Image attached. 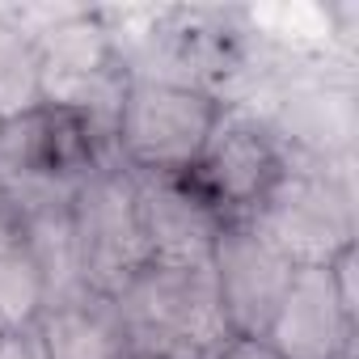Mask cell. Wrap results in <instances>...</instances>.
I'll use <instances>...</instances> for the list:
<instances>
[{"label":"cell","instance_id":"1","mask_svg":"<svg viewBox=\"0 0 359 359\" xmlns=\"http://www.w3.org/2000/svg\"><path fill=\"white\" fill-rule=\"evenodd\" d=\"M114 161V144L76 110L34 106L0 118V191L5 203H72L81 182Z\"/></svg>","mask_w":359,"mask_h":359},{"label":"cell","instance_id":"2","mask_svg":"<svg viewBox=\"0 0 359 359\" xmlns=\"http://www.w3.org/2000/svg\"><path fill=\"white\" fill-rule=\"evenodd\" d=\"M110 300L131 342V355L203 359L220 338H229V321L208 266L148 262Z\"/></svg>","mask_w":359,"mask_h":359},{"label":"cell","instance_id":"3","mask_svg":"<svg viewBox=\"0 0 359 359\" xmlns=\"http://www.w3.org/2000/svg\"><path fill=\"white\" fill-rule=\"evenodd\" d=\"M39 18V72L43 102L76 110L114 144V118L127 93V64L114 47V34L102 13L64 9Z\"/></svg>","mask_w":359,"mask_h":359},{"label":"cell","instance_id":"4","mask_svg":"<svg viewBox=\"0 0 359 359\" xmlns=\"http://www.w3.org/2000/svg\"><path fill=\"white\" fill-rule=\"evenodd\" d=\"M229 102L152 76H131L114 118V161L131 173H191Z\"/></svg>","mask_w":359,"mask_h":359},{"label":"cell","instance_id":"5","mask_svg":"<svg viewBox=\"0 0 359 359\" xmlns=\"http://www.w3.org/2000/svg\"><path fill=\"white\" fill-rule=\"evenodd\" d=\"M250 224L275 241L296 266H330L342 250L355 245V212L351 191L321 161L296 156L287 161L283 177L258 203Z\"/></svg>","mask_w":359,"mask_h":359},{"label":"cell","instance_id":"6","mask_svg":"<svg viewBox=\"0 0 359 359\" xmlns=\"http://www.w3.org/2000/svg\"><path fill=\"white\" fill-rule=\"evenodd\" d=\"M81 279L97 296H114L131 275L148 266L135 173L123 165H102L89 173L68 203Z\"/></svg>","mask_w":359,"mask_h":359},{"label":"cell","instance_id":"7","mask_svg":"<svg viewBox=\"0 0 359 359\" xmlns=\"http://www.w3.org/2000/svg\"><path fill=\"white\" fill-rule=\"evenodd\" d=\"M287 161L292 148L279 140V131L254 106L229 102L187 177L212 199L224 220H250L283 177Z\"/></svg>","mask_w":359,"mask_h":359},{"label":"cell","instance_id":"8","mask_svg":"<svg viewBox=\"0 0 359 359\" xmlns=\"http://www.w3.org/2000/svg\"><path fill=\"white\" fill-rule=\"evenodd\" d=\"M208 271H212L229 334L262 338L296 275V262L275 241H266L250 220H224L212 245Z\"/></svg>","mask_w":359,"mask_h":359},{"label":"cell","instance_id":"9","mask_svg":"<svg viewBox=\"0 0 359 359\" xmlns=\"http://www.w3.org/2000/svg\"><path fill=\"white\" fill-rule=\"evenodd\" d=\"M135 199H140L148 262L208 266L224 216L187 173H135Z\"/></svg>","mask_w":359,"mask_h":359},{"label":"cell","instance_id":"10","mask_svg":"<svg viewBox=\"0 0 359 359\" xmlns=\"http://www.w3.org/2000/svg\"><path fill=\"white\" fill-rule=\"evenodd\" d=\"M355 321L334 292L330 266H296L262 342L279 359H355Z\"/></svg>","mask_w":359,"mask_h":359},{"label":"cell","instance_id":"11","mask_svg":"<svg viewBox=\"0 0 359 359\" xmlns=\"http://www.w3.org/2000/svg\"><path fill=\"white\" fill-rule=\"evenodd\" d=\"M34 334L47 359H131L114 300L97 292L47 304L34 321Z\"/></svg>","mask_w":359,"mask_h":359},{"label":"cell","instance_id":"12","mask_svg":"<svg viewBox=\"0 0 359 359\" xmlns=\"http://www.w3.org/2000/svg\"><path fill=\"white\" fill-rule=\"evenodd\" d=\"M43 313V275L30 233L13 203L0 208V325L22 330Z\"/></svg>","mask_w":359,"mask_h":359},{"label":"cell","instance_id":"13","mask_svg":"<svg viewBox=\"0 0 359 359\" xmlns=\"http://www.w3.org/2000/svg\"><path fill=\"white\" fill-rule=\"evenodd\" d=\"M34 106H43L39 18L26 9H0V118Z\"/></svg>","mask_w":359,"mask_h":359},{"label":"cell","instance_id":"14","mask_svg":"<svg viewBox=\"0 0 359 359\" xmlns=\"http://www.w3.org/2000/svg\"><path fill=\"white\" fill-rule=\"evenodd\" d=\"M203 359H279L262 338H241V334H229V338H220Z\"/></svg>","mask_w":359,"mask_h":359},{"label":"cell","instance_id":"15","mask_svg":"<svg viewBox=\"0 0 359 359\" xmlns=\"http://www.w3.org/2000/svg\"><path fill=\"white\" fill-rule=\"evenodd\" d=\"M0 359H47L43 346H39L34 325H22V330H5V334H0Z\"/></svg>","mask_w":359,"mask_h":359},{"label":"cell","instance_id":"16","mask_svg":"<svg viewBox=\"0 0 359 359\" xmlns=\"http://www.w3.org/2000/svg\"><path fill=\"white\" fill-rule=\"evenodd\" d=\"M131 359H161V355H131Z\"/></svg>","mask_w":359,"mask_h":359},{"label":"cell","instance_id":"17","mask_svg":"<svg viewBox=\"0 0 359 359\" xmlns=\"http://www.w3.org/2000/svg\"><path fill=\"white\" fill-rule=\"evenodd\" d=\"M0 208H5V191H0Z\"/></svg>","mask_w":359,"mask_h":359},{"label":"cell","instance_id":"18","mask_svg":"<svg viewBox=\"0 0 359 359\" xmlns=\"http://www.w3.org/2000/svg\"><path fill=\"white\" fill-rule=\"evenodd\" d=\"M0 334H5V325H0Z\"/></svg>","mask_w":359,"mask_h":359}]
</instances>
